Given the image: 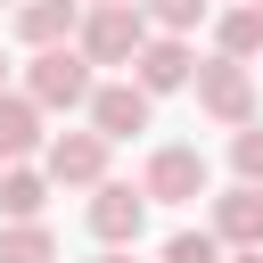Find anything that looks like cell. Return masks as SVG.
Here are the masks:
<instances>
[{
	"label": "cell",
	"mask_w": 263,
	"mask_h": 263,
	"mask_svg": "<svg viewBox=\"0 0 263 263\" xmlns=\"http://www.w3.org/2000/svg\"><path fill=\"white\" fill-rule=\"evenodd\" d=\"M214 41H222V58L255 66V58H263V0H238V8H222V16H214Z\"/></svg>",
	"instance_id": "12"
},
{
	"label": "cell",
	"mask_w": 263,
	"mask_h": 263,
	"mask_svg": "<svg viewBox=\"0 0 263 263\" xmlns=\"http://www.w3.org/2000/svg\"><path fill=\"white\" fill-rule=\"evenodd\" d=\"M41 173L58 189H107V140L99 132H58L49 156H41Z\"/></svg>",
	"instance_id": "6"
},
{
	"label": "cell",
	"mask_w": 263,
	"mask_h": 263,
	"mask_svg": "<svg viewBox=\"0 0 263 263\" xmlns=\"http://www.w3.org/2000/svg\"><path fill=\"white\" fill-rule=\"evenodd\" d=\"M90 263H132V247H99V255H90Z\"/></svg>",
	"instance_id": "18"
},
{
	"label": "cell",
	"mask_w": 263,
	"mask_h": 263,
	"mask_svg": "<svg viewBox=\"0 0 263 263\" xmlns=\"http://www.w3.org/2000/svg\"><path fill=\"white\" fill-rule=\"evenodd\" d=\"M164 263H222V238L214 230H173L164 238Z\"/></svg>",
	"instance_id": "17"
},
{
	"label": "cell",
	"mask_w": 263,
	"mask_h": 263,
	"mask_svg": "<svg viewBox=\"0 0 263 263\" xmlns=\"http://www.w3.org/2000/svg\"><path fill=\"white\" fill-rule=\"evenodd\" d=\"M140 189H148V205H197V197H205V156L173 140V148H156V156H148Z\"/></svg>",
	"instance_id": "5"
},
{
	"label": "cell",
	"mask_w": 263,
	"mask_h": 263,
	"mask_svg": "<svg viewBox=\"0 0 263 263\" xmlns=\"http://www.w3.org/2000/svg\"><path fill=\"white\" fill-rule=\"evenodd\" d=\"M0 173H8V164H0Z\"/></svg>",
	"instance_id": "22"
},
{
	"label": "cell",
	"mask_w": 263,
	"mask_h": 263,
	"mask_svg": "<svg viewBox=\"0 0 263 263\" xmlns=\"http://www.w3.org/2000/svg\"><path fill=\"white\" fill-rule=\"evenodd\" d=\"M140 8H148V25H156V33H181V41H189V33L205 25V8H214V0H140Z\"/></svg>",
	"instance_id": "15"
},
{
	"label": "cell",
	"mask_w": 263,
	"mask_h": 263,
	"mask_svg": "<svg viewBox=\"0 0 263 263\" xmlns=\"http://www.w3.org/2000/svg\"><path fill=\"white\" fill-rule=\"evenodd\" d=\"M49 156V132H41V107L25 99V90H8L0 99V164H25V156Z\"/></svg>",
	"instance_id": "11"
},
{
	"label": "cell",
	"mask_w": 263,
	"mask_h": 263,
	"mask_svg": "<svg viewBox=\"0 0 263 263\" xmlns=\"http://www.w3.org/2000/svg\"><path fill=\"white\" fill-rule=\"evenodd\" d=\"M25 99L49 115V107H90L99 99V74H90V58L66 41V49H41L33 66H25Z\"/></svg>",
	"instance_id": "2"
},
{
	"label": "cell",
	"mask_w": 263,
	"mask_h": 263,
	"mask_svg": "<svg viewBox=\"0 0 263 263\" xmlns=\"http://www.w3.org/2000/svg\"><path fill=\"white\" fill-rule=\"evenodd\" d=\"M82 222H90V238H99V247H140V230H148V189L107 181V189H90Z\"/></svg>",
	"instance_id": "4"
},
{
	"label": "cell",
	"mask_w": 263,
	"mask_h": 263,
	"mask_svg": "<svg viewBox=\"0 0 263 263\" xmlns=\"http://www.w3.org/2000/svg\"><path fill=\"white\" fill-rule=\"evenodd\" d=\"M197 107H205L222 132H247V123H255V74H247L238 58H205V66H197Z\"/></svg>",
	"instance_id": "3"
},
{
	"label": "cell",
	"mask_w": 263,
	"mask_h": 263,
	"mask_svg": "<svg viewBox=\"0 0 263 263\" xmlns=\"http://www.w3.org/2000/svg\"><path fill=\"white\" fill-rule=\"evenodd\" d=\"M0 74H8V58H0ZM0 99H8V90H0Z\"/></svg>",
	"instance_id": "21"
},
{
	"label": "cell",
	"mask_w": 263,
	"mask_h": 263,
	"mask_svg": "<svg viewBox=\"0 0 263 263\" xmlns=\"http://www.w3.org/2000/svg\"><path fill=\"white\" fill-rule=\"evenodd\" d=\"M82 8H123V0H82Z\"/></svg>",
	"instance_id": "19"
},
{
	"label": "cell",
	"mask_w": 263,
	"mask_h": 263,
	"mask_svg": "<svg viewBox=\"0 0 263 263\" xmlns=\"http://www.w3.org/2000/svg\"><path fill=\"white\" fill-rule=\"evenodd\" d=\"M0 263H58L49 222H8V230H0Z\"/></svg>",
	"instance_id": "14"
},
{
	"label": "cell",
	"mask_w": 263,
	"mask_h": 263,
	"mask_svg": "<svg viewBox=\"0 0 263 263\" xmlns=\"http://www.w3.org/2000/svg\"><path fill=\"white\" fill-rule=\"evenodd\" d=\"M156 41V25H148V8L140 0H123V8H90L82 16V33H74V49L90 58V66H140V49Z\"/></svg>",
	"instance_id": "1"
},
{
	"label": "cell",
	"mask_w": 263,
	"mask_h": 263,
	"mask_svg": "<svg viewBox=\"0 0 263 263\" xmlns=\"http://www.w3.org/2000/svg\"><path fill=\"white\" fill-rule=\"evenodd\" d=\"M230 173H238L247 189H263V123H247V132H230Z\"/></svg>",
	"instance_id": "16"
},
{
	"label": "cell",
	"mask_w": 263,
	"mask_h": 263,
	"mask_svg": "<svg viewBox=\"0 0 263 263\" xmlns=\"http://www.w3.org/2000/svg\"><path fill=\"white\" fill-rule=\"evenodd\" d=\"M132 82H140L148 99H164V90H197V49H189L181 33H156V41L140 49V66H132Z\"/></svg>",
	"instance_id": "7"
},
{
	"label": "cell",
	"mask_w": 263,
	"mask_h": 263,
	"mask_svg": "<svg viewBox=\"0 0 263 263\" xmlns=\"http://www.w3.org/2000/svg\"><path fill=\"white\" fill-rule=\"evenodd\" d=\"M41 205H49V173L8 164V173H0V214H8V222H41Z\"/></svg>",
	"instance_id": "13"
},
{
	"label": "cell",
	"mask_w": 263,
	"mask_h": 263,
	"mask_svg": "<svg viewBox=\"0 0 263 263\" xmlns=\"http://www.w3.org/2000/svg\"><path fill=\"white\" fill-rule=\"evenodd\" d=\"M214 238H222L230 255H255V247H263V189H247V181L222 189V197H214Z\"/></svg>",
	"instance_id": "10"
},
{
	"label": "cell",
	"mask_w": 263,
	"mask_h": 263,
	"mask_svg": "<svg viewBox=\"0 0 263 263\" xmlns=\"http://www.w3.org/2000/svg\"><path fill=\"white\" fill-rule=\"evenodd\" d=\"M148 115H156V99L140 90V82H99V99H90V132L115 148V140H132V132H148Z\"/></svg>",
	"instance_id": "8"
},
{
	"label": "cell",
	"mask_w": 263,
	"mask_h": 263,
	"mask_svg": "<svg viewBox=\"0 0 263 263\" xmlns=\"http://www.w3.org/2000/svg\"><path fill=\"white\" fill-rule=\"evenodd\" d=\"M82 0H16V41L41 58V49H66L74 33H82Z\"/></svg>",
	"instance_id": "9"
},
{
	"label": "cell",
	"mask_w": 263,
	"mask_h": 263,
	"mask_svg": "<svg viewBox=\"0 0 263 263\" xmlns=\"http://www.w3.org/2000/svg\"><path fill=\"white\" fill-rule=\"evenodd\" d=\"M230 263H263V247H255V255H230Z\"/></svg>",
	"instance_id": "20"
}]
</instances>
